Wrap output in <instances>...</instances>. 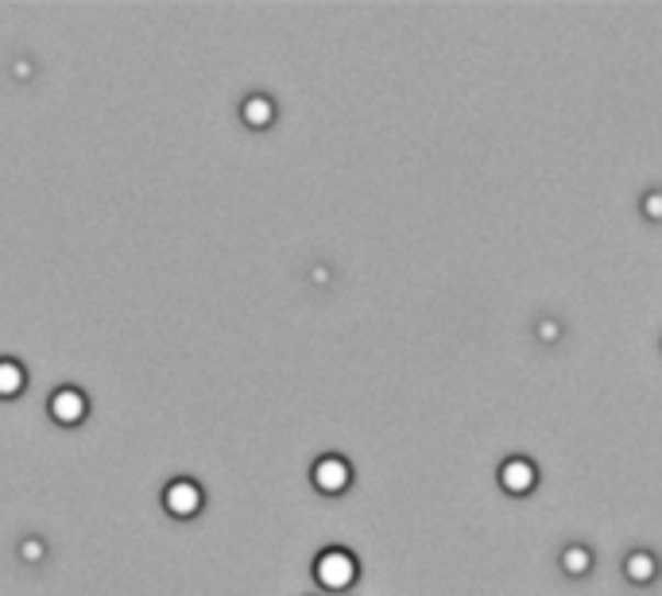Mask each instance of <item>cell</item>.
<instances>
[{"label": "cell", "mask_w": 662, "mask_h": 596, "mask_svg": "<svg viewBox=\"0 0 662 596\" xmlns=\"http://www.w3.org/2000/svg\"><path fill=\"white\" fill-rule=\"evenodd\" d=\"M357 577H360V562L352 550L326 547L314 558V581H318L322 588H329V593H345V588L357 585Z\"/></svg>", "instance_id": "6da1fadb"}, {"label": "cell", "mask_w": 662, "mask_h": 596, "mask_svg": "<svg viewBox=\"0 0 662 596\" xmlns=\"http://www.w3.org/2000/svg\"><path fill=\"white\" fill-rule=\"evenodd\" d=\"M202 507H205V492L202 484L190 481V476H179V481H171L164 488V511L171 515V519H194Z\"/></svg>", "instance_id": "7a4b0ae2"}, {"label": "cell", "mask_w": 662, "mask_h": 596, "mask_svg": "<svg viewBox=\"0 0 662 596\" xmlns=\"http://www.w3.org/2000/svg\"><path fill=\"white\" fill-rule=\"evenodd\" d=\"M311 484L322 492V496H341L352 484V465L341 458V453H322L311 469Z\"/></svg>", "instance_id": "3957f363"}, {"label": "cell", "mask_w": 662, "mask_h": 596, "mask_svg": "<svg viewBox=\"0 0 662 596\" xmlns=\"http://www.w3.org/2000/svg\"><path fill=\"white\" fill-rule=\"evenodd\" d=\"M47 411L58 426H82L86 415H90V400H86L82 387H58V392H51Z\"/></svg>", "instance_id": "277c9868"}, {"label": "cell", "mask_w": 662, "mask_h": 596, "mask_svg": "<svg viewBox=\"0 0 662 596\" xmlns=\"http://www.w3.org/2000/svg\"><path fill=\"white\" fill-rule=\"evenodd\" d=\"M535 484H539V465L527 458H507L504 465H500V488L507 492V496H527V492H535Z\"/></svg>", "instance_id": "5b68a950"}, {"label": "cell", "mask_w": 662, "mask_h": 596, "mask_svg": "<svg viewBox=\"0 0 662 596\" xmlns=\"http://www.w3.org/2000/svg\"><path fill=\"white\" fill-rule=\"evenodd\" d=\"M240 124L253 132H263L276 124V101L268 98V93H248L245 101H240Z\"/></svg>", "instance_id": "8992f818"}, {"label": "cell", "mask_w": 662, "mask_h": 596, "mask_svg": "<svg viewBox=\"0 0 662 596\" xmlns=\"http://www.w3.org/2000/svg\"><path fill=\"white\" fill-rule=\"evenodd\" d=\"M27 387V372L20 360L0 357V400H20Z\"/></svg>", "instance_id": "52a82bcc"}, {"label": "cell", "mask_w": 662, "mask_h": 596, "mask_svg": "<svg viewBox=\"0 0 662 596\" xmlns=\"http://www.w3.org/2000/svg\"><path fill=\"white\" fill-rule=\"evenodd\" d=\"M624 577H628L631 585H651L654 581V554L651 550H631V554L624 558Z\"/></svg>", "instance_id": "ba28073f"}, {"label": "cell", "mask_w": 662, "mask_h": 596, "mask_svg": "<svg viewBox=\"0 0 662 596\" xmlns=\"http://www.w3.org/2000/svg\"><path fill=\"white\" fill-rule=\"evenodd\" d=\"M558 562H562V573H565V577H585V573L593 570V554H588V547H581V542L565 547Z\"/></svg>", "instance_id": "9c48e42d"}, {"label": "cell", "mask_w": 662, "mask_h": 596, "mask_svg": "<svg viewBox=\"0 0 662 596\" xmlns=\"http://www.w3.org/2000/svg\"><path fill=\"white\" fill-rule=\"evenodd\" d=\"M20 558H24L27 565L43 562V558H47V542H43V539H24V542H20Z\"/></svg>", "instance_id": "30bf717a"}, {"label": "cell", "mask_w": 662, "mask_h": 596, "mask_svg": "<svg viewBox=\"0 0 662 596\" xmlns=\"http://www.w3.org/2000/svg\"><path fill=\"white\" fill-rule=\"evenodd\" d=\"M659 213H662V194H659V190H647V198H643V217H647V221H659Z\"/></svg>", "instance_id": "8fae6325"}, {"label": "cell", "mask_w": 662, "mask_h": 596, "mask_svg": "<svg viewBox=\"0 0 662 596\" xmlns=\"http://www.w3.org/2000/svg\"><path fill=\"white\" fill-rule=\"evenodd\" d=\"M539 337H542V341H547V345H554V341H558V337H562V326H558V322H554V318L539 322Z\"/></svg>", "instance_id": "7c38bea8"}, {"label": "cell", "mask_w": 662, "mask_h": 596, "mask_svg": "<svg viewBox=\"0 0 662 596\" xmlns=\"http://www.w3.org/2000/svg\"><path fill=\"white\" fill-rule=\"evenodd\" d=\"M314 283H329V271L326 268H314Z\"/></svg>", "instance_id": "4fadbf2b"}, {"label": "cell", "mask_w": 662, "mask_h": 596, "mask_svg": "<svg viewBox=\"0 0 662 596\" xmlns=\"http://www.w3.org/2000/svg\"><path fill=\"white\" fill-rule=\"evenodd\" d=\"M32 74V63H16V78H27Z\"/></svg>", "instance_id": "5bb4252c"}]
</instances>
